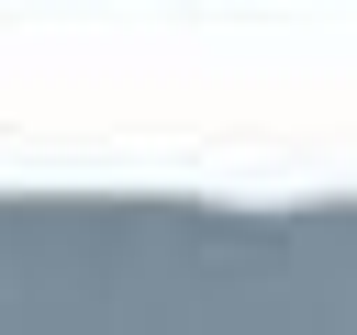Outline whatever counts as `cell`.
Returning a JSON list of instances; mask_svg holds the SVG:
<instances>
[]
</instances>
